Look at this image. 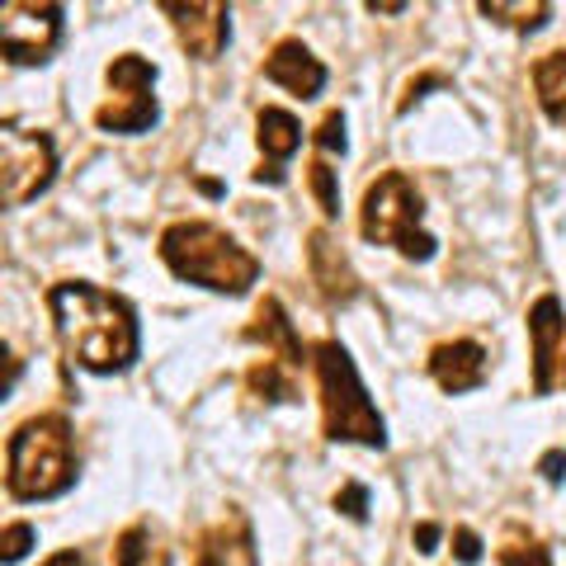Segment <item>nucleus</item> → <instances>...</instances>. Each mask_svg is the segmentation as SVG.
I'll list each match as a JSON object with an SVG mask.
<instances>
[{"instance_id": "nucleus-4", "label": "nucleus", "mask_w": 566, "mask_h": 566, "mask_svg": "<svg viewBox=\"0 0 566 566\" xmlns=\"http://www.w3.org/2000/svg\"><path fill=\"white\" fill-rule=\"evenodd\" d=\"M312 368H316V392H322V430L331 444L387 449V424L378 416V406L368 401V387L359 382L349 349L340 340H316Z\"/></svg>"}, {"instance_id": "nucleus-11", "label": "nucleus", "mask_w": 566, "mask_h": 566, "mask_svg": "<svg viewBox=\"0 0 566 566\" xmlns=\"http://www.w3.org/2000/svg\"><path fill=\"white\" fill-rule=\"evenodd\" d=\"M307 270L326 303H354V297H359V274H354L349 255L340 251V241H335L326 227H316L307 237Z\"/></svg>"}, {"instance_id": "nucleus-13", "label": "nucleus", "mask_w": 566, "mask_h": 566, "mask_svg": "<svg viewBox=\"0 0 566 566\" xmlns=\"http://www.w3.org/2000/svg\"><path fill=\"white\" fill-rule=\"evenodd\" d=\"M430 378L444 387L449 397H463V392H476L486 382V349L476 340H444L430 349Z\"/></svg>"}, {"instance_id": "nucleus-16", "label": "nucleus", "mask_w": 566, "mask_h": 566, "mask_svg": "<svg viewBox=\"0 0 566 566\" xmlns=\"http://www.w3.org/2000/svg\"><path fill=\"white\" fill-rule=\"evenodd\" d=\"M255 142H260V151L270 156V166H279V161H289V156L303 147V123H297L289 109H260Z\"/></svg>"}, {"instance_id": "nucleus-24", "label": "nucleus", "mask_w": 566, "mask_h": 566, "mask_svg": "<svg viewBox=\"0 0 566 566\" xmlns=\"http://www.w3.org/2000/svg\"><path fill=\"white\" fill-rule=\"evenodd\" d=\"M312 142H316L322 151H340V156H345V147H349V142H345V114H340V109H331L322 123H316Z\"/></svg>"}, {"instance_id": "nucleus-8", "label": "nucleus", "mask_w": 566, "mask_h": 566, "mask_svg": "<svg viewBox=\"0 0 566 566\" xmlns=\"http://www.w3.org/2000/svg\"><path fill=\"white\" fill-rule=\"evenodd\" d=\"M62 43L57 0H10L0 10V52L14 66H43Z\"/></svg>"}, {"instance_id": "nucleus-2", "label": "nucleus", "mask_w": 566, "mask_h": 566, "mask_svg": "<svg viewBox=\"0 0 566 566\" xmlns=\"http://www.w3.org/2000/svg\"><path fill=\"white\" fill-rule=\"evenodd\" d=\"M161 260L170 274H180L189 283H199L208 293H227V297H241L251 293V283L260 279V260L245 251V245L222 232L218 222H175L161 232Z\"/></svg>"}, {"instance_id": "nucleus-34", "label": "nucleus", "mask_w": 566, "mask_h": 566, "mask_svg": "<svg viewBox=\"0 0 566 566\" xmlns=\"http://www.w3.org/2000/svg\"><path fill=\"white\" fill-rule=\"evenodd\" d=\"M562 387H566V368H562Z\"/></svg>"}, {"instance_id": "nucleus-3", "label": "nucleus", "mask_w": 566, "mask_h": 566, "mask_svg": "<svg viewBox=\"0 0 566 566\" xmlns=\"http://www.w3.org/2000/svg\"><path fill=\"white\" fill-rule=\"evenodd\" d=\"M76 434L62 416H29L6 444L10 501H57L76 486Z\"/></svg>"}, {"instance_id": "nucleus-9", "label": "nucleus", "mask_w": 566, "mask_h": 566, "mask_svg": "<svg viewBox=\"0 0 566 566\" xmlns=\"http://www.w3.org/2000/svg\"><path fill=\"white\" fill-rule=\"evenodd\" d=\"M161 14L175 24L180 48L199 62H218L232 39V10L222 0H161Z\"/></svg>"}, {"instance_id": "nucleus-1", "label": "nucleus", "mask_w": 566, "mask_h": 566, "mask_svg": "<svg viewBox=\"0 0 566 566\" xmlns=\"http://www.w3.org/2000/svg\"><path fill=\"white\" fill-rule=\"evenodd\" d=\"M48 312L62 349L91 374H123L137 359L142 335L128 297L99 289L91 279H62L48 289Z\"/></svg>"}, {"instance_id": "nucleus-25", "label": "nucleus", "mask_w": 566, "mask_h": 566, "mask_svg": "<svg viewBox=\"0 0 566 566\" xmlns=\"http://www.w3.org/2000/svg\"><path fill=\"white\" fill-rule=\"evenodd\" d=\"M335 510H340L345 520L364 524V520H368V486H359V482H345L340 491H335Z\"/></svg>"}, {"instance_id": "nucleus-30", "label": "nucleus", "mask_w": 566, "mask_h": 566, "mask_svg": "<svg viewBox=\"0 0 566 566\" xmlns=\"http://www.w3.org/2000/svg\"><path fill=\"white\" fill-rule=\"evenodd\" d=\"M43 566H91V562H85V557L76 553V547H66V553H52Z\"/></svg>"}, {"instance_id": "nucleus-26", "label": "nucleus", "mask_w": 566, "mask_h": 566, "mask_svg": "<svg viewBox=\"0 0 566 566\" xmlns=\"http://www.w3.org/2000/svg\"><path fill=\"white\" fill-rule=\"evenodd\" d=\"M453 557L476 566V562H482V538H476L472 528H453Z\"/></svg>"}, {"instance_id": "nucleus-14", "label": "nucleus", "mask_w": 566, "mask_h": 566, "mask_svg": "<svg viewBox=\"0 0 566 566\" xmlns=\"http://www.w3.org/2000/svg\"><path fill=\"white\" fill-rule=\"evenodd\" d=\"M241 340L264 345V359H279L283 368H293V374L307 364V349H303V340H297V331H293V322H289V312H283L279 297H264L255 322L241 331Z\"/></svg>"}, {"instance_id": "nucleus-32", "label": "nucleus", "mask_w": 566, "mask_h": 566, "mask_svg": "<svg viewBox=\"0 0 566 566\" xmlns=\"http://www.w3.org/2000/svg\"><path fill=\"white\" fill-rule=\"evenodd\" d=\"M255 185H283V170L279 166H260L255 170Z\"/></svg>"}, {"instance_id": "nucleus-31", "label": "nucleus", "mask_w": 566, "mask_h": 566, "mask_svg": "<svg viewBox=\"0 0 566 566\" xmlns=\"http://www.w3.org/2000/svg\"><path fill=\"white\" fill-rule=\"evenodd\" d=\"M368 10H374V14H406L401 0H368Z\"/></svg>"}, {"instance_id": "nucleus-18", "label": "nucleus", "mask_w": 566, "mask_h": 566, "mask_svg": "<svg viewBox=\"0 0 566 566\" xmlns=\"http://www.w3.org/2000/svg\"><path fill=\"white\" fill-rule=\"evenodd\" d=\"M476 10H482L486 20H495V24L515 29V33H534V29L547 24V14H553L547 0H482Z\"/></svg>"}, {"instance_id": "nucleus-19", "label": "nucleus", "mask_w": 566, "mask_h": 566, "mask_svg": "<svg viewBox=\"0 0 566 566\" xmlns=\"http://www.w3.org/2000/svg\"><path fill=\"white\" fill-rule=\"evenodd\" d=\"M245 387H251L260 401H297L293 368H283L279 359H260V364H251V374H245Z\"/></svg>"}, {"instance_id": "nucleus-15", "label": "nucleus", "mask_w": 566, "mask_h": 566, "mask_svg": "<svg viewBox=\"0 0 566 566\" xmlns=\"http://www.w3.org/2000/svg\"><path fill=\"white\" fill-rule=\"evenodd\" d=\"M193 566H255V534L241 510H227L222 524H212L193 543Z\"/></svg>"}, {"instance_id": "nucleus-10", "label": "nucleus", "mask_w": 566, "mask_h": 566, "mask_svg": "<svg viewBox=\"0 0 566 566\" xmlns=\"http://www.w3.org/2000/svg\"><path fill=\"white\" fill-rule=\"evenodd\" d=\"M566 340V312L557 293H543L534 307H528V345H534V392L547 397L557 378V349Z\"/></svg>"}, {"instance_id": "nucleus-12", "label": "nucleus", "mask_w": 566, "mask_h": 566, "mask_svg": "<svg viewBox=\"0 0 566 566\" xmlns=\"http://www.w3.org/2000/svg\"><path fill=\"white\" fill-rule=\"evenodd\" d=\"M264 81L283 85L297 99H316L326 91V66L322 57H312V48L303 39H283L274 43V52L264 57Z\"/></svg>"}, {"instance_id": "nucleus-29", "label": "nucleus", "mask_w": 566, "mask_h": 566, "mask_svg": "<svg viewBox=\"0 0 566 566\" xmlns=\"http://www.w3.org/2000/svg\"><path fill=\"white\" fill-rule=\"evenodd\" d=\"M430 85H444V81H439V76H420V81H411V85H406V99H401V114L406 109H411V104L424 95V91H430Z\"/></svg>"}, {"instance_id": "nucleus-21", "label": "nucleus", "mask_w": 566, "mask_h": 566, "mask_svg": "<svg viewBox=\"0 0 566 566\" xmlns=\"http://www.w3.org/2000/svg\"><path fill=\"white\" fill-rule=\"evenodd\" d=\"M501 566H553V553L538 543V538H524L520 528H510V538L501 543Z\"/></svg>"}, {"instance_id": "nucleus-7", "label": "nucleus", "mask_w": 566, "mask_h": 566, "mask_svg": "<svg viewBox=\"0 0 566 566\" xmlns=\"http://www.w3.org/2000/svg\"><path fill=\"white\" fill-rule=\"evenodd\" d=\"M52 180H57V147H52V137L6 123L0 128V199L10 208H24Z\"/></svg>"}, {"instance_id": "nucleus-20", "label": "nucleus", "mask_w": 566, "mask_h": 566, "mask_svg": "<svg viewBox=\"0 0 566 566\" xmlns=\"http://www.w3.org/2000/svg\"><path fill=\"white\" fill-rule=\"evenodd\" d=\"M114 566H161V553H156L147 524H133V528H123V534H118Z\"/></svg>"}, {"instance_id": "nucleus-23", "label": "nucleus", "mask_w": 566, "mask_h": 566, "mask_svg": "<svg viewBox=\"0 0 566 566\" xmlns=\"http://www.w3.org/2000/svg\"><path fill=\"white\" fill-rule=\"evenodd\" d=\"M33 543H39L33 524H24V520L20 524H6V528H0V562H20Z\"/></svg>"}, {"instance_id": "nucleus-28", "label": "nucleus", "mask_w": 566, "mask_h": 566, "mask_svg": "<svg viewBox=\"0 0 566 566\" xmlns=\"http://www.w3.org/2000/svg\"><path fill=\"white\" fill-rule=\"evenodd\" d=\"M411 543H416V553L430 557L434 547H439V524H416V528H411Z\"/></svg>"}, {"instance_id": "nucleus-33", "label": "nucleus", "mask_w": 566, "mask_h": 566, "mask_svg": "<svg viewBox=\"0 0 566 566\" xmlns=\"http://www.w3.org/2000/svg\"><path fill=\"white\" fill-rule=\"evenodd\" d=\"M193 185H199V193H208V199H222V185H218V180H208V175H199Z\"/></svg>"}, {"instance_id": "nucleus-6", "label": "nucleus", "mask_w": 566, "mask_h": 566, "mask_svg": "<svg viewBox=\"0 0 566 566\" xmlns=\"http://www.w3.org/2000/svg\"><path fill=\"white\" fill-rule=\"evenodd\" d=\"M104 81H109V99L95 109V128L99 133H147L156 128V118H161V104H156V66L147 57H137V52H118L104 71Z\"/></svg>"}, {"instance_id": "nucleus-5", "label": "nucleus", "mask_w": 566, "mask_h": 566, "mask_svg": "<svg viewBox=\"0 0 566 566\" xmlns=\"http://www.w3.org/2000/svg\"><path fill=\"white\" fill-rule=\"evenodd\" d=\"M424 218V199L416 180L406 170H382L374 185L364 189V208H359V232L374 245H397L406 260H434L439 241L430 232H420Z\"/></svg>"}, {"instance_id": "nucleus-17", "label": "nucleus", "mask_w": 566, "mask_h": 566, "mask_svg": "<svg viewBox=\"0 0 566 566\" xmlns=\"http://www.w3.org/2000/svg\"><path fill=\"white\" fill-rule=\"evenodd\" d=\"M534 95L543 104V114L566 128V48L534 62Z\"/></svg>"}, {"instance_id": "nucleus-27", "label": "nucleus", "mask_w": 566, "mask_h": 566, "mask_svg": "<svg viewBox=\"0 0 566 566\" xmlns=\"http://www.w3.org/2000/svg\"><path fill=\"white\" fill-rule=\"evenodd\" d=\"M538 472H543V482H566V449H547L543 458H538Z\"/></svg>"}, {"instance_id": "nucleus-22", "label": "nucleus", "mask_w": 566, "mask_h": 566, "mask_svg": "<svg viewBox=\"0 0 566 566\" xmlns=\"http://www.w3.org/2000/svg\"><path fill=\"white\" fill-rule=\"evenodd\" d=\"M307 185L316 193V208H322L326 218H340V185H335V170L326 161H312L307 166Z\"/></svg>"}]
</instances>
